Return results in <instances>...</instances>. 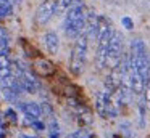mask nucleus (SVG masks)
Wrapping results in <instances>:
<instances>
[{
	"label": "nucleus",
	"instance_id": "9",
	"mask_svg": "<svg viewBox=\"0 0 150 138\" xmlns=\"http://www.w3.org/2000/svg\"><path fill=\"white\" fill-rule=\"evenodd\" d=\"M42 43H44V48L49 55H57L60 50V39L57 35V32L53 31H49L44 34L42 37Z\"/></svg>",
	"mask_w": 150,
	"mask_h": 138
},
{
	"label": "nucleus",
	"instance_id": "7",
	"mask_svg": "<svg viewBox=\"0 0 150 138\" xmlns=\"http://www.w3.org/2000/svg\"><path fill=\"white\" fill-rule=\"evenodd\" d=\"M124 77H126V72H124L123 66H121V63H120L116 67L110 69V74H108L107 79H105V90H108L110 93L115 92L118 87H121L124 83Z\"/></svg>",
	"mask_w": 150,
	"mask_h": 138
},
{
	"label": "nucleus",
	"instance_id": "8",
	"mask_svg": "<svg viewBox=\"0 0 150 138\" xmlns=\"http://www.w3.org/2000/svg\"><path fill=\"white\" fill-rule=\"evenodd\" d=\"M127 85H129L131 90H132V93L142 95L144 90H145V87H147V82L144 80V77L140 76L136 69H131L129 74H127Z\"/></svg>",
	"mask_w": 150,
	"mask_h": 138
},
{
	"label": "nucleus",
	"instance_id": "14",
	"mask_svg": "<svg viewBox=\"0 0 150 138\" xmlns=\"http://www.w3.org/2000/svg\"><path fill=\"white\" fill-rule=\"evenodd\" d=\"M81 2L82 0H57V15H65L69 8Z\"/></svg>",
	"mask_w": 150,
	"mask_h": 138
},
{
	"label": "nucleus",
	"instance_id": "1",
	"mask_svg": "<svg viewBox=\"0 0 150 138\" xmlns=\"http://www.w3.org/2000/svg\"><path fill=\"white\" fill-rule=\"evenodd\" d=\"M129 61H131V69H136L140 76L144 77L147 83L150 80V56L147 45L140 39H134L131 42V51L129 53Z\"/></svg>",
	"mask_w": 150,
	"mask_h": 138
},
{
	"label": "nucleus",
	"instance_id": "16",
	"mask_svg": "<svg viewBox=\"0 0 150 138\" xmlns=\"http://www.w3.org/2000/svg\"><path fill=\"white\" fill-rule=\"evenodd\" d=\"M68 138H95V135L91 130H87V128H82V130H76Z\"/></svg>",
	"mask_w": 150,
	"mask_h": 138
},
{
	"label": "nucleus",
	"instance_id": "2",
	"mask_svg": "<svg viewBox=\"0 0 150 138\" xmlns=\"http://www.w3.org/2000/svg\"><path fill=\"white\" fill-rule=\"evenodd\" d=\"M86 16H87V8L84 3H78L73 8H69L65 13V21H63V31L66 37L76 39L84 32L86 27Z\"/></svg>",
	"mask_w": 150,
	"mask_h": 138
},
{
	"label": "nucleus",
	"instance_id": "18",
	"mask_svg": "<svg viewBox=\"0 0 150 138\" xmlns=\"http://www.w3.org/2000/svg\"><path fill=\"white\" fill-rule=\"evenodd\" d=\"M121 24H123V27L127 29V31H132L134 29V22H132V19H131L129 16H124V18L121 19Z\"/></svg>",
	"mask_w": 150,
	"mask_h": 138
},
{
	"label": "nucleus",
	"instance_id": "3",
	"mask_svg": "<svg viewBox=\"0 0 150 138\" xmlns=\"http://www.w3.org/2000/svg\"><path fill=\"white\" fill-rule=\"evenodd\" d=\"M87 48H89V37L86 32H82L79 37H76L71 58H69V71L74 76H79L84 71L86 61H87Z\"/></svg>",
	"mask_w": 150,
	"mask_h": 138
},
{
	"label": "nucleus",
	"instance_id": "12",
	"mask_svg": "<svg viewBox=\"0 0 150 138\" xmlns=\"http://www.w3.org/2000/svg\"><path fill=\"white\" fill-rule=\"evenodd\" d=\"M10 74H13V63L10 61L8 55L4 53L0 55V79L10 76Z\"/></svg>",
	"mask_w": 150,
	"mask_h": 138
},
{
	"label": "nucleus",
	"instance_id": "21",
	"mask_svg": "<svg viewBox=\"0 0 150 138\" xmlns=\"http://www.w3.org/2000/svg\"><path fill=\"white\" fill-rule=\"evenodd\" d=\"M11 2H13L15 5H16V3H21V2H23V0H11Z\"/></svg>",
	"mask_w": 150,
	"mask_h": 138
},
{
	"label": "nucleus",
	"instance_id": "17",
	"mask_svg": "<svg viewBox=\"0 0 150 138\" xmlns=\"http://www.w3.org/2000/svg\"><path fill=\"white\" fill-rule=\"evenodd\" d=\"M142 95H144V103H145L147 109L150 111V80H149V83H147V87H145Z\"/></svg>",
	"mask_w": 150,
	"mask_h": 138
},
{
	"label": "nucleus",
	"instance_id": "20",
	"mask_svg": "<svg viewBox=\"0 0 150 138\" xmlns=\"http://www.w3.org/2000/svg\"><path fill=\"white\" fill-rule=\"evenodd\" d=\"M20 138H36V137H31V135H21Z\"/></svg>",
	"mask_w": 150,
	"mask_h": 138
},
{
	"label": "nucleus",
	"instance_id": "15",
	"mask_svg": "<svg viewBox=\"0 0 150 138\" xmlns=\"http://www.w3.org/2000/svg\"><path fill=\"white\" fill-rule=\"evenodd\" d=\"M13 5L11 0H0V18H7L13 15Z\"/></svg>",
	"mask_w": 150,
	"mask_h": 138
},
{
	"label": "nucleus",
	"instance_id": "6",
	"mask_svg": "<svg viewBox=\"0 0 150 138\" xmlns=\"http://www.w3.org/2000/svg\"><path fill=\"white\" fill-rule=\"evenodd\" d=\"M55 15H57V0H44L39 5V8L36 10V15H34L36 24L45 26Z\"/></svg>",
	"mask_w": 150,
	"mask_h": 138
},
{
	"label": "nucleus",
	"instance_id": "10",
	"mask_svg": "<svg viewBox=\"0 0 150 138\" xmlns=\"http://www.w3.org/2000/svg\"><path fill=\"white\" fill-rule=\"evenodd\" d=\"M20 109L24 112V116H26L28 119H33V120H36V119H40V117H42V106L37 104V103H34V101L20 103Z\"/></svg>",
	"mask_w": 150,
	"mask_h": 138
},
{
	"label": "nucleus",
	"instance_id": "19",
	"mask_svg": "<svg viewBox=\"0 0 150 138\" xmlns=\"http://www.w3.org/2000/svg\"><path fill=\"white\" fill-rule=\"evenodd\" d=\"M5 116H8V117H10L13 122H16V120H18V117H16V114H15V111H13V109H7Z\"/></svg>",
	"mask_w": 150,
	"mask_h": 138
},
{
	"label": "nucleus",
	"instance_id": "5",
	"mask_svg": "<svg viewBox=\"0 0 150 138\" xmlns=\"http://www.w3.org/2000/svg\"><path fill=\"white\" fill-rule=\"evenodd\" d=\"M95 109H97L98 116L103 119H111L116 117L120 112L116 111V108L111 103V93L108 90H102L95 96Z\"/></svg>",
	"mask_w": 150,
	"mask_h": 138
},
{
	"label": "nucleus",
	"instance_id": "4",
	"mask_svg": "<svg viewBox=\"0 0 150 138\" xmlns=\"http://www.w3.org/2000/svg\"><path fill=\"white\" fill-rule=\"evenodd\" d=\"M123 56H124L123 55V35H121V32L113 31L110 47H108L107 56H105V67H108V69L116 67L121 63Z\"/></svg>",
	"mask_w": 150,
	"mask_h": 138
},
{
	"label": "nucleus",
	"instance_id": "22",
	"mask_svg": "<svg viewBox=\"0 0 150 138\" xmlns=\"http://www.w3.org/2000/svg\"><path fill=\"white\" fill-rule=\"evenodd\" d=\"M0 124H2V116H0Z\"/></svg>",
	"mask_w": 150,
	"mask_h": 138
},
{
	"label": "nucleus",
	"instance_id": "13",
	"mask_svg": "<svg viewBox=\"0 0 150 138\" xmlns=\"http://www.w3.org/2000/svg\"><path fill=\"white\" fill-rule=\"evenodd\" d=\"M34 69L40 74V76H50L53 72V66L52 63H49L47 60H39L34 63Z\"/></svg>",
	"mask_w": 150,
	"mask_h": 138
},
{
	"label": "nucleus",
	"instance_id": "11",
	"mask_svg": "<svg viewBox=\"0 0 150 138\" xmlns=\"http://www.w3.org/2000/svg\"><path fill=\"white\" fill-rule=\"evenodd\" d=\"M98 27V15L94 11V10H89L87 16H86V27L84 32L87 34V37H95V32H97Z\"/></svg>",
	"mask_w": 150,
	"mask_h": 138
}]
</instances>
